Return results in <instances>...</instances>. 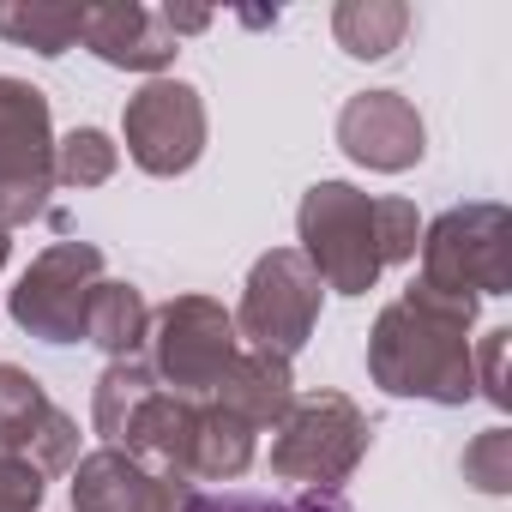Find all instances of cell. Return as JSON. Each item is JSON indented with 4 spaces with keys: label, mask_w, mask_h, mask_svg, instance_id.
<instances>
[{
    "label": "cell",
    "mask_w": 512,
    "mask_h": 512,
    "mask_svg": "<svg viewBox=\"0 0 512 512\" xmlns=\"http://www.w3.org/2000/svg\"><path fill=\"white\" fill-rule=\"evenodd\" d=\"M145 332H151L145 296H139L133 284H97L91 314H85V338H91L97 350H109V362H121V356H139Z\"/></svg>",
    "instance_id": "cell-15"
},
{
    "label": "cell",
    "mask_w": 512,
    "mask_h": 512,
    "mask_svg": "<svg viewBox=\"0 0 512 512\" xmlns=\"http://www.w3.org/2000/svg\"><path fill=\"white\" fill-rule=\"evenodd\" d=\"M506 338H512V332H488V338H482V386H488V398H494V404H506V380H500Z\"/></svg>",
    "instance_id": "cell-23"
},
{
    "label": "cell",
    "mask_w": 512,
    "mask_h": 512,
    "mask_svg": "<svg viewBox=\"0 0 512 512\" xmlns=\"http://www.w3.org/2000/svg\"><path fill=\"white\" fill-rule=\"evenodd\" d=\"M151 374L175 398H211L217 380L229 374L235 350V320L211 296H175L163 314H151Z\"/></svg>",
    "instance_id": "cell-5"
},
{
    "label": "cell",
    "mask_w": 512,
    "mask_h": 512,
    "mask_svg": "<svg viewBox=\"0 0 512 512\" xmlns=\"http://www.w3.org/2000/svg\"><path fill=\"white\" fill-rule=\"evenodd\" d=\"M0 452L31 464L37 476L79 464V428L67 422V410H55L43 380L25 374L19 362H0Z\"/></svg>",
    "instance_id": "cell-10"
},
{
    "label": "cell",
    "mask_w": 512,
    "mask_h": 512,
    "mask_svg": "<svg viewBox=\"0 0 512 512\" xmlns=\"http://www.w3.org/2000/svg\"><path fill=\"white\" fill-rule=\"evenodd\" d=\"M464 482H476L482 494H506L512 488V434L488 428L464 446Z\"/></svg>",
    "instance_id": "cell-20"
},
{
    "label": "cell",
    "mask_w": 512,
    "mask_h": 512,
    "mask_svg": "<svg viewBox=\"0 0 512 512\" xmlns=\"http://www.w3.org/2000/svg\"><path fill=\"white\" fill-rule=\"evenodd\" d=\"M314 320H320V278H314V266L302 260V247L266 253V260L253 266V278H247L235 332L260 350V356L290 362V356L308 344Z\"/></svg>",
    "instance_id": "cell-7"
},
{
    "label": "cell",
    "mask_w": 512,
    "mask_h": 512,
    "mask_svg": "<svg viewBox=\"0 0 512 512\" xmlns=\"http://www.w3.org/2000/svg\"><path fill=\"white\" fill-rule=\"evenodd\" d=\"M422 284L440 296H506L512 290V217L506 205H458L422 235Z\"/></svg>",
    "instance_id": "cell-3"
},
{
    "label": "cell",
    "mask_w": 512,
    "mask_h": 512,
    "mask_svg": "<svg viewBox=\"0 0 512 512\" xmlns=\"http://www.w3.org/2000/svg\"><path fill=\"white\" fill-rule=\"evenodd\" d=\"M37 506H43V476L0 452V512H37Z\"/></svg>",
    "instance_id": "cell-21"
},
{
    "label": "cell",
    "mask_w": 512,
    "mask_h": 512,
    "mask_svg": "<svg viewBox=\"0 0 512 512\" xmlns=\"http://www.w3.org/2000/svg\"><path fill=\"white\" fill-rule=\"evenodd\" d=\"M332 31H338L344 55L386 61L404 43V31H410V7H398V0H344V7L332 13Z\"/></svg>",
    "instance_id": "cell-16"
},
{
    "label": "cell",
    "mask_w": 512,
    "mask_h": 512,
    "mask_svg": "<svg viewBox=\"0 0 512 512\" xmlns=\"http://www.w3.org/2000/svg\"><path fill=\"white\" fill-rule=\"evenodd\" d=\"M115 163H121V145H109V133H97V127H79L55 145V181H67V187H103L115 175Z\"/></svg>",
    "instance_id": "cell-18"
},
{
    "label": "cell",
    "mask_w": 512,
    "mask_h": 512,
    "mask_svg": "<svg viewBox=\"0 0 512 512\" xmlns=\"http://www.w3.org/2000/svg\"><path fill=\"white\" fill-rule=\"evenodd\" d=\"M374 241H380V266L416 260V247H422L416 205L410 199H374Z\"/></svg>",
    "instance_id": "cell-19"
},
{
    "label": "cell",
    "mask_w": 512,
    "mask_h": 512,
    "mask_svg": "<svg viewBox=\"0 0 512 512\" xmlns=\"http://www.w3.org/2000/svg\"><path fill=\"white\" fill-rule=\"evenodd\" d=\"M278 512H350V500L338 488H302L296 500H278Z\"/></svg>",
    "instance_id": "cell-24"
},
{
    "label": "cell",
    "mask_w": 512,
    "mask_h": 512,
    "mask_svg": "<svg viewBox=\"0 0 512 512\" xmlns=\"http://www.w3.org/2000/svg\"><path fill=\"white\" fill-rule=\"evenodd\" d=\"M470 320L476 302L440 296L428 284H410L368 338V374L392 398H428V404H464L470 398Z\"/></svg>",
    "instance_id": "cell-1"
},
{
    "label": "cell",
    "mask_w": 512,
    "mask_h": 512,
    "mask_svg": "<svg viewBox=\"0 0 512 512\" xmlns=\"http://www.w3.org/2000/svg\"><path fill=\"white\" fill-rule=\"evenodd\" d=\"M7 253H13V241H7V229H0V266H7Z\"/></svg>",
    "instance_id": "cell-25"
},
{
    "label": "cell",
    "mask_w": 512,
    "mask_h": 512,
    "mask_svg": "<svg viewBox=\"0 0 512 512\" xmlns=\"http://www.w3.org/2000/svg\"><path fill=\"white\" fill-rule=\"evenodd\" d=\"M85 31V7H0V37L37 55H67Z\"/></svg>",
    "instance_id": "cell-17"
},
{
    "label": "cell",
    "mask_w": 512,
    "mask_h": 512,
    "mask_svg": "<svg viewBox=\"0 0 512 512\" xmlns=\"http://www.w3.org/2000/svg\"><path fill=\"white\" fill-rule=\"evenodd\" d=\"M73 506L79 512H181L187 488L175 476L145 470L121 446H103L73 464Z\"/></svg>",
    "instance_id": "cell-12"
},
{
    "label": "cell",
    "mask_w": 512,
    "mask_h": 512,
    "mask_svg": "<svg viewBox=\"0 0 512 512\" xmlns=\"http://www.w3.org/2000/svg\"><path fill=\"white\" fill-rule=\"evenodd\" d=\"M127 157L145 169V175H187L205 151V103L187 79H151L127 115Z\"/></svg>",
    "instance_id": "cell-9"
},
{
    "label": "cell",
    "mask_w": 512,
    "mask_h": 512,
    "mask_svg": "<svg viewBox=\"0 0 512 512\" xmlns=\"http://www.w3.org/2000/svg\"><path fill=\"white\" fill-rule=\"evenodd\" d=\"M211 404H223V410H229L235 422H247L253 434H260V428H278V422L290 416V404H296L290 362L260 356V350H241V356L229 362V374L217 380Z\"/></svg>",
    "instance_id": "cell-14"
},
{
    "label": "cell",
    "mask_w": 512,
    "mask_h": 512,
    "mask_svg": "<svg viewBox=\"0 0 512 512\" xmlns=\"http://www.w3.org/2000/svg\"><path fill=\"white\" fill-rule=\"evenodd\" d=\"M55 187L49 97L25 79H0V229L37 223Z\"/></svg>",
    "instance_id": "cell-6"
},
{
    "label": "cell",
    "mask_w": 512,
    "mask_h": 512,
    "mask_svg": "<svg viewBox=\"0 0 512 512\" xmlns=\"http://www.w3.org/2000/svg\"><path fill=\"white\" fill-rule=\"evenodd\" d=\"M302 260L314 266V278L338 296H368L380 278V241H374V199L356 193L350 181H320L308 187L302 211Z\"/></svg>",
    "instance_id": "cell-2"
},
{
    "label": "cell",
    "mask_w": 512,
    "mask_h": 512,
    "mask_svg": "<svg viewBox=\"0 0 512 512\" xmlns=\"http://www.w3.org/2000/svg\"><path fill=\"white\" fill-rule=\"evenodd\" d=\"M103 284V253L85 241H55L13 290V320L43 344H79L91 296Z\"/></svg>",
    "instance_id": "cell-8"
},
{
    "label": "cell",
    "mask_w": 512,
    "mask_h": 512,
    "mask_svg": "<svg viewBox=\"0 0 512 512\" xmlns=\"http://www.w3.org/2000/svg\"><path fill=\"white\" fill-rule=\"evenodd\" d=\"M181 512H278V500H266V494H187Z\"/></svg>",
    "instance_id": "cell-22"
},
{
    "label": "cell",
    "mask_w": 512,
    "mask_h": 512,
    "mask_svg": "<svg viewBox=\"0 0 512 512\" xmlns=\"http://www.w3.org/2000/svg\"><path fill=\"white\" fill-rule=\"evenodd\" d=\"M422 139H428V133H422V115H416V103L398 97V91H362V97H350L344 115H338V145H344L362 169H380V175H398V169L422 163V151H428Z\"/></svg>",
    "instance_id": "cell-11"
},
{
    "label": "cell",
    "mask_w": 512,
    "mask_h": 512,
    "mask_svg": "<svg viewBox=\"0 0 512 512\" xmlns=\"http://www.w3.org/2000/svg\"><path fill=\"white\" fill-rule=\"evenodd\" d=\"M79 43L97 61L127 67V73H157V67L175 61V37H169V25L151 7H85Z\"/></svg>",
    "instance_id": "cell-13"
},
{
    "label": "cell",
    "mask_w": 512,
    "mask_h": 512,
    "mask_svg": "<svg viewBox=\"0 0 512 512\" xmlns=\"http://www.w3.org/2000/svg\"><path fill=\"white\" fill-rule=\"evenodd\" d=\"M374 440V422L344 398V392H314V398H296L290 416L278 422V440H272V470L284 482H308V488H338L362 452Z\"/></svg>",
    "instance_id": "cell-4"
}]
</instances>
